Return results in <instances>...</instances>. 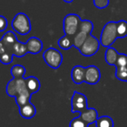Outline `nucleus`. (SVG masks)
I'll use <instances>...</instances> for the list:
<instances>
[{
    "label": "nucleus",
    "instance_id": "nucleus-1",
    "mask_svg": "<svg viewBox=\"0 0 127 127\" xmlns=\"http://www.w3.org/2000/svg\"><path fill=\"white\" fill-rule=\"evenodd\" d=\"M6 94L9 97H15L18 108L31 102L32 94L26 87L25 78H12L10 80L6 85Z\"/></svg>",
    "mask_w": 127,
    "mask_h": 127
},
{
    "label": "nucleus",
    "instance_id": "nucleus-2",
    "mask_svg": "<svg viewBox=\"0 0 127 127\" xmlns=\"http://www.w3.org/2000/svg\"><path fill=\"white\" fill-rule=\"evenodd\" d=\"M118 38L117 33V22L110 21L104 25L100 35L99 42L102 46L105 48L111 47L113 43Z\"/></svg>",
    "mask_w": 127,
    "mask_h": 127
},
{
    "label": "nucleus",
    "instance_id": "nucleus-3",
    "mask_svg": "<svg viewBox=\"0 0 127 127\" xmlns=\"http://www.w3.org/2000/svg\"><path fill=\"white\" fill-rule=\"evenodd\" d=\"M11 27L13 31L18 34L25 36L32 31V24L30 18L25 13L19 12L16 14L11 21Z\"/></svg>",
    "mask_w": 127,
    "mask_h": 127
},
{
    "label": "nucleus",
    "instance_id": "nucleus-4",
    "mask_svg": "<svg viewBox=\"0 0 127 127\" xmlns=\"http://www.w3.org/2000/svg\"><path fill=\"white\" fill-rule=\"evenodd\" d=\"M82 19L78 14H67L63 21V29L64 35L75 36L79 31V25Z\"/></svg>",
    "mask_w": 127,
    "mask_h": 127
},
{
    "label": "nucleus",
    "instance_id": "nucleus-5",
    "mask_svg": "<svg viewBox=\"0 0 127 127\" xmlns=\"http://www.w3.org/2000/svg\"><path fill=\"white\" fill-rule=\"evenodd\" d=\"M43 58L49 67L52 69H58L63 62V55L58 50L55 48H48L43 53Z\"/></svg>",
    "mask_w": 127,
    "mask_h": 127
},
{
    "label": "nucleus",
    "instance_id": "nucleus-6",
    "mask_svg": "<svg viewBox=\"0 0 127 127\" xmlns=\"http://www.w3.org/2000/svg\"><path fill=\"white\" fill-rule=\"evenodd\" d=\"M99 46H100V42L98 39L94 37L93 35L90 34V35H88L83 45L78 49V51L83 56L92 57L98 51Z\"/></svg>",
    "mask_w": 127,
    "mask_h": 127
},
{
    "label": "nucleus",
    "instance_id": "nucleus-7",
    "mask_svg": "<svg viewBox=\"0 0 127 127\" xmlns=\"http://www.w3.org/2000/svg\"><path fill=\"white\" fill-rule=\"evenodd\" d=\"M88 108L87 106V97L85 94L78 92H74L71 97V112L82 113Z\"/></svg>",
    "mask_w": 127,
    "mask_h": 127
},
{
    "label": "nucleus",
    "instance_id": "nucleus-8",
    "mask_svg": "<svg viewBox=\"0 0 127 127\" xmlns=\"http://www.w3.org/2000/svg\"><path fill=\"white\" fill-rule=\"evenodd\" d=\"M101 78V72L96 65H89L85 67V82L88 85H97Z\"/></svg>",
    "mask_w": 127,
    "mask_h": 127
},
{
    "label": "nucleus",
    "instance_id": "nucleus-9",
    "mask_svg": "<svg viewBox=\"0 0 127 127\" xmlns=\"http://www.w3.org/2000/svg\"><path fill=\"white\" fill-rule=\"evenodd\" d=\"M0 40H1V42H2L4 47L5 48L6 51H11V52H12L14 44L18 41L16 34H15L13 32H11V31L6 32Z\"/></svg>",
    "mask_w": 127,
    "mask_h": 127
},
{
    "label": "nucleus",
    "instance_id": "nucleus-10",
    "mask_svg": "<svg viewBox=\"0 0 127 127\" xmlns=\"http://www.w3.org/2000/svg\"><path fill=\"white\" fill-rule=\"evenodd\" d=\"M27 45V50H28V53L31 54H38L39 52H41V51L43 50V42L36 37H32L27 40V42L25 43Z\"/></svg>",
    "mask_w": 127,
    "mask_h": 127
},
{
    "label": "nucleus",
    "instance_id": "nucleus-11",
    "mask_svg": "<svg viewBox=\"0 0 127 127\" xmlns=\"http://www.w3.org/2000/svg\"><path fill=\"white\" fill-rule=\"evenodd\" d=\"M85 67L82 65H75L71 70V79L76 85H80L85 82Z\"/></svg>",
    "mask_w": 127,
    "mask_h": 127
},
{
    "label": "nucleus",
    "instance_id": "nucleus-12",
    "mask_svg": "<svg viewBox=\"0 0 127 127\" xmlns=\"http://www.w3.org/2000/svg\"><path fill=\"white\" fill-rule=\"evenodd\" d=\"M79 117L88 125H92V124H95L98 118V113L97 110L94 108H87L85 111L80 113Z\"/></svg>",
    "mask_w": 127,
    "mask_h": 127
},
{
    "label": "nucleus",
    "instance_id": "nucleus-13",
    "mask_svg": "<svg viewBox=\"0 0 127 127\" xmlns=\"http://www.w3.org/2000/svg\"><path fill=\"white\" fill-rule=\"evenodd\" d=\"M19 114L22 118H25V119H31V118H34L37 113V110L36 107L34 106V104H32V103H28V104H25L22 107H19Z\"/></svg>",
    "mask_w": 127,
    "mask_h": 127
},
{
    "label": "nucleus",
    "instance_id": "nucleus-14",
    "mask_svg": "<svg viewBox=\"0 0 127 127\" xmlns=\"http://www.w3.org/2000/svg\"><path fill=\"white\" fill-rule=\"evenodd\" d=\"M25 78V82H26V87L28 89L29 92L31 94H35L40 90L41 84L40 81L38 80V78L36 77H27Z\"/></svg>",
    "mask_w": 127,
    "mask_h": 127
},
{
    "label": "nucleus",
    "instance_id": "nucleus-15",
    "mask_svg": "<svg viewBox=\"0 0 127 127\" xmlns=\"http://www.w3.org/2000/svg\"><path fill=\"white\" fill-rule=\"evenodd\" d=\"M119 53L117 51L116 49L112 47H109L106 49L105 53H104V59L105 62L109 65H116L117 60H118Z\"/></svg>",
    "mask_w": 127,
    "mask_h": 127
},
{
    "label": "nucleus",
    "instance_id": "nucleus-16",
    "mask_svg": "<svg viewBox=\"0 0 127 127\" xmlns=\"http://www.w3.org/2000/svg\"><path fill=\"white\" fill-rule=\"evenodd\" d=\"M12 52H13V56L17 57V58H23V57H25L28 53L26 44L18 41L14 44V46H13Z\"/></svg>",
    "mask_w": 127,
    "mask_h": 127
},
{
    "label": "nucleus",
    "instance_id": "nucleus-17",
    "mask_svg": "<svg viewBox=\"0 0 127 127\" xmlns=\"http://www.w3.org/2000/svg\"><path fill=\"white\" fill-rule=\"evenodd\" d=\"M73 40H74V36L64 35L58 39V44L61 49L66 51V50H70L71 47H73Z\"/></svg>",
    "mask_w": 127,
    "mask_h": 127
},
{
    "label": "nucleus",
    "instance_id": "nucleus-18",
    "mask_svg": "<svg viewBox=\"0 0 127 127\" xmlns=\"http://www.w3.org/2000/svg\"><path fill=\"white\" fill-rule=\"evenodd\" d=\"M25 68L21 64H15L11 68V74L13 78L19 79V78H25Z\"/></svg>",
    "mask_w": 127,
    "mask_h": 127
},
{
    "label": "nucleus",
    "instance_id": "nucleus-19",
    "mask_svg": "<svg viewBox=\"0 0 127 127\" xmlns=\"http://www.w3.org/2000/svg\"><path fill=\"white\" fill-rule=\"evenodd\" d=\"M96 127H114V122L109 116L99 117L95 123Z\"/></svg>",
    "mask_w": 127,
    "mask_h": 127
},
{
    "label": "nucleus",
    "instance_id": "nucleus-20",
    "mask_svg": "<svg viewBox=\"0 0 127 127\" xmlns=\"http://www.w3.org/2000/svg\"><path fill=\"white\" fill-rule=\"evenodd\" d=\"M117 33L118 38H124L127 37V22L125 20H120L117 22Z\"/></svg>",
    "mask_w": 127,
    "mask_h": 127
},
{
    "label": "nucleus",
    "instance_id": "nucleus-21",
    "mask_svg": "<svg viewBox=\"0 0 127 127\" xmlns=\"http://www.w3.org/2000/svg\"><path fill=\"white\" fill-rule=\"evenodd\" d=\"M87 37H88V35H87L86 33H85V32H78V33L74 36L73 46L76 47L77 49L78 50L82 45H83V44L85 43V41L86 40Z\"/></svg>",
    "mask_w": 127,
    "mask_h": 127
},
{
    "label": "nucleus",
    "instance_id": "nucleus-22",
    "mask_svg": "<svg viewBox=\"0 0 127 127\" xmlns=\"http://www.w3.org/2000/svg\"><path fill=\"white\" fill-rule=\"evenodd\" d=\"M94 25L93 23L90 20H82L81 23H80L79 25V31L78 32H83L85 33H86L87 35H90L92 34V31H93Z\"/></svg>",
    "mask_w": 127,
    "mask_h": 127
},
{
    "label": "nucleus",
    "instance_id": "nucleus-23",
    "mask_svg": "<svg viewBox=\"0 0 127 127\" xmlns=\"http://www.w3.org/2000/svg\"><path fill=\"white\" fill-rule=\"evenodd\" d=\"M115 75L118 80L127 82V67H116Z\"/></svg>",
    "mask_w": 127,
    "mask_h": 127
},
{
    "label": "nucleus",
    "instance_id": "nucleus-24",
    "mask_svg": "<svg viewBox=\"0 0 127 127\" xmlns=\"http://www.w3.org/2000/svg\"><path fill=\"white\" fill-rule=\"evenodd\" d=\"M13 60V53L11 51H6L4 54L0 55V62L3 64H11Z\"/></svg>",
    "mask_w": 127,
    "mask_h": 127
},
{
    "label": "nucleus",
    "instance_id": "nucleus-25",
    "mask_svg": "<svg viewBox=\"0 0 127 127\" xmlns=\"http://www.w3.org/2000/svg\"><path fill=\"white\" fill-rule=\"evenodd\" d=\"M89 125L85 122L79 116L74 118L70 122V127H88Z\"/></svg>",
    "mask_w": 127,
    "mask_h": 127
},
{
    "label": "nucleus",
    "instance_id": "nucleus-26",
    "mask_svg": "<svg viewBox=\"0 0 127 127\" xmlns=\"http://www.w3.org/2000/svg\"><path fill=\"white\" fill-rule=\"evenodd\" d=\"M115 66L116 67H127V55L125 53H119Z\"/></svg>",
    "mask_w": 127,
    "mask_h": 127
},
{
    "label": "nucleus",
    "instance_id": "nucleus-27",
    "mask_svg": "<svg viewBox=\"0 0 127 127\" xmlns=\"http://www.w3.org/2000/svg\"><path fill=\"white\" fill-rule=\"evenodd\" d=\"M94 5L97 9H104L110 4V0H93Z\"/></svg>",
    "mask_w": 127,
    "mask_h": 127
},
{
    "label": "nucleus",
    "instance_id": "nucleus-28",
    "mask_svg": "<svg viewBox=\"0 0 127 127\" xmlns=\"http://www.w3.org/2000/svg\"><path fill=\"white\" fill-rule=\"evenodd\" d=\"M7 26H8V21L6 19V18L0 15V32L5 31Z\"/></svg>",
    "mask_w": 127,
    "mask_h": 127
},
{
    "label": "nucleus",
    "instance_id": "nucleus-29",
    "mask_svg": "<svg viewBox=\"0 0 127 127\" xmlns=\"http://www.w3.org/2000/svg\"><path fill=\"white\" fill-rule=\"evenodd\" d=\"M4 52H6V50H5V48L4 47V45H3L1 40H0V55L4 54Z\"/></svg>",
    "mask_w": 127,
    "mask_h": 127
},
{
    "label": "nucleus",
    "instance_id": "nucleus-30",
    "mask_svg": "<svg viewBox=\"0 0 127 127\" xmlns=\"http://www.w3.org/2000/svg\"><path fill=\"white\" fill-rule=\"evenodd\" d=\"M63 1H64V2L67 3V4H71V3L73 2V0H63Z\"/></svg>",
    "mask_w": 127,
    "mask_h": 127
}]
</instances>
